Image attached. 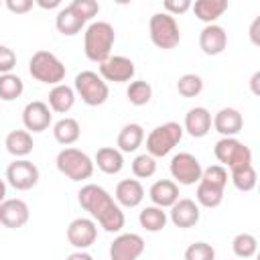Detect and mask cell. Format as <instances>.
Returning <instances> with one entry per match:
<instances>
[{
	"mask_svg": "<svg viewBox=\"0 0 260 260\" xmlns=\"http://www.w3.org/2000/svg\"><path fill=\"white\" fill-rule=\"evenodd\" d=\"M77 199H79V205L91 215V219H95L106 232L116 234L124 228V221H126L124 211L104 187L95 183H87L79 189Z\"/></svg>",
	"mask_w": 260,
	"mask_h": 260,
	"instance_id": "obj_1",
	"label": "cell"
},
{
	"mask_svg": "<svg viewBox=\"0 0 260 260\" xmlns=\"http://www.w3.org/2000/svg\"><path fill=\"white\" fill-rule=\"evenodd\" d=\"M116 43V30L106 20H93L83 32V51L85 57L93 63H104L112 55V47Z\"/></svg>",
	"mask_w": 260,
	"mask_h": 260,
	"instance_id": "obj_2",
	"label": "cell"
},
{
	"mask_svg": "<svg viewBox=\"0 0 260 260\" xmlns=\"http://www.w3.org/2000/svg\"><path fill=\"white\" fill-rule=\"evenodd\" d=\"M55 165H57V171L61 175H65L69 181H75V183L87 181L95 169L93 158L87 152L73 148V146H65L63 150H59Z\"/></svg>",
	"mask_w": 260,
	"mask_h": 260,
	"instance_id": "obj_3",
	"label": "cell"
},
{
	"mask_svg": "<svg viewBox=\"0 0 260 260\" xmlns=\"http://www.w3.org/2000/svg\"><path fill=\"white\" fill-rule=\"evenodd\" d=\"M28 73L32 75V79H37L41 83L59 85V83H63L67 69L55 53L41 49V51L32 53V57L28 59Z\"/></svg>",
	"mask_w": 260,
	"mask_h": 260,
	"instance_id": "obj_4",
	"label": "cell"
},
{
	"mask_svg": "<svg viewBox=\"0 0 260 260\" xmlns=\"http://www.w3.org/2000/svg\"><path fill=\"white\" fill-rule=\"evenodd\" d=\"M183 126L179 122H165L150 130L146 136V152L154 158L167 156L183 138Z\"/></svg>",
	"mask_w": 260,
	"mask_h": 260,
	"instance_id": "obj_5",
	"label": "cell"
},
{
	"mask_svg": "<svg viewBox=\"0 0 260 260\" xmlns=\"http://www.w3.org/2000/svg\"><path fill=\"white\" fill-rule=\"evenodd\" d=\"M148 35L154 47L158 49H175L181 41V30L175 16L167 12H154L148 22Z\"/></svg>",
	"mask_w": 260,
	"mask_h": 260,
	"instance_id": "obj_6",
	"label": "cell"
},
{
	"mask_svg": "<svg viewBox=\"0 0 260 260\" xmlns=\"http://www.w3.org/2000/svg\"><path fill=\"white\" fill-rule=\"evenodd\" d=\"M73 91L87 106H102V104H106V100L110 95L108 83L95 71H81V73H77L75 75V83H73Z\"/></svg>",
	"mask_w": 260,
	"mask_h": 260,
	"instance_id": "obj_7",
	"label": "cell"
},
{
	"mask_svg": "<svg viewBox=\"0 0 260 260\" xmlns=\"http://www.w3.org/2000/svg\"><path fill=\"white\" fill-rule=\"evenodd\" d=\"M213 154L221 162V167L230 171L252 165V150L238 138H219L213 146Z\"/></svg>",
	"mask_w": 260,
	"mask_h": 260,
	"instance_id": "obj_8",
	"label": "cell"
},
{
	"mask_svg": "<svg viewBox=\"0 0 260 260\" xmlns=\"http://www.w3.org/2000/svg\"><path fill=\"white\" fill-rule=\"evenodd\" d=\"M169 169H171V175L177 185H195V183H199L201 173H203L199 158L191 152H177L171 158Z\"/></svg>",
	"mask_w": 260,
	"mask_h": 260,
	"instance_id": "obj_9",
	"label": "cell"
},
{
	"mask_svg": "<svg viewBox=\"0 0 260 260\" xmlns=\"http://www.w3.org/2000/svg\"><path fill=\"white\" fill-rule=\"evenodd\" d=\"M6 181L16 191H28L39 183V169L28 158H14L6 167Z\"/></svg>",
	"mask_w": 260,
	"mask_h": 260,
	"instance_id": "obj_10",
	"label": "cell"
},
{
	"mask_svg": "<svg viewBox=\"0 0 260 260\" xmlns=\"http://www.w3.org/2000/svg\"><path fill=\"white\" fill-rule=\"evenodd\" d=\"M134 73H136L134 61L124 55H110L104 63H100V77L104 81L126 83L134 77Z\"/></svg>",
	"mask_w": 260,
	"mask_h": 260,
	"instance_id": "obj_11",
	"label": "cell"
},
{
	"mask_svg": "<svg viewBox=\"0 0 260 260\" xmlns=\"http://www.w3.org/2000/svg\"><path fill=\"white\" fill-rule=\"evenodd\" d=\"M144 252V240L138 234H120L110 244V260H138Z\"/></svg>",
	"mask_w": 260,
	"mask_h": 260,
	"instance_id": "obj_12",
	"label": "cell"
},
{
	"mask_svg": "<svg viewBox=\"0 0 260 260\" xmlns=\"http://www.w3.org/2000/svg\"><path fill=\"white\" fill-rule=\"evenodd\" d=\"M95 238H98V225L91 217H75L67 225V242L77 250L89 248L95 242Z\"/></svg>",
	"mask_w": 260,
	"mask_h": 260,
	"instance_id": "obj_13",
	"label": "cell"
},
{
	"mask_svg": "<svg viewBox=\"0 0 260 260\" xmlns=\"http://www.w3.org/2000/svg\"><path fill=\"white\" fill-rule=\"evenodd\" d=\"M51 120H53V112L41 100L28 102L22 110V124L26 132H45L51 126Z\"/></svg>",
	"mask_w": 260,
	"mask_h": 260,
	"instance_id": "obj_14",
	"label": "cell"
},
{
	"mask_svg": "<svg viewBox=\"0 0 260 260\" xmlns=\"http://www.w3.org/2000/svg\"><path fill=\"white\" fill-rule=\"evenodd\" d=\"M201 217V211H199V205L189 199V197H179L173 205H171V211H169V219L173 221V225L181 228V230H187V228H193Z\"/></svg>",
	"mask_w": 260,
	"mask_h": 260,
	"instance_id": "obj_15",
	"label": "cell"
},
{
	"mask_svg": "<svg viewBox=\"0 0 260 260\" xmlns=\"http://www.w3.org/2000/svg\"><path fill=\"white\" fill-rule=\"evenodd\" d=\"M28 217L30 211L22 199H4L0 203V225L18 230L28 221Z\"/></svg>",
	"mask_w": 260,
	"mask_h": 260,
	"instance_id": "obj_16",
	"label": "cell"
},
{
	"mask_svg": "<svg viewBox=\"0 0 260 260\" xmlns=\"http://www.w3.org/2000/svg\"><path fill=\"white\" fill-rule=\"evenodd\" d=\"M211 126L221 134V138H236L244 128V118L236 108H221L211 118Z\"/></svg>",
	"mask_w": 260,
	"mask_h": 260,
	"instance_id": "obj_17",
	"label": "cell"
},
{
	"mask_svg": "<svg viewBox=\"0 0 260 260\" xmlns=\"http://www.w3.org/2000/svg\"><path fill=\"white\" fill-rule=\"evenodd\" d=\"M199 47L205 55H219L228 47V32L219 24H205L199 32Z\"/></svg>",
	"mask_w": 260,
	"mask_h": 260,
	"instance_id": "obj_18",
	"label": "cell"
},
{
	"mask_svg": "<svg viewBox=\"0 0 260 260\" xmlns=\"http://www.w3.org/2000/svg\"><path fill=\"white\" fill-rule=\"evenodd\" d=\"M114 199L120 207H138L144 199V187L138 179H122L116 185Z\"/></svg>",
	"mask_w": 260,
	"mask_h": 260,
	"instance_id": "obj_19",
	"label": "cell"
},
{
	"mask_svg": "<svg viewBox=\"0 0 260 260\" xmlns=\"http://www.w3.org/2000/svg\"><path fill=\"white\" fill-rule=\"evenodd\" d=\"M148 197H150L152 205L167 209L179 199V185L173 179H158L148 189Z\"/></svg>",
	"mask_w": 260,
	"mask_h": 260,
	"instance_id": "obj_20",
	"label": "cell"
},
{
	"mask_svg": "<svg viewBox=\"0 0 260 260\" xmlns=\"http://www.w3.org/2000/svg\"><path fill=\"white\" fill-rule=\"evenodd\" d=\"M183 130H187L193 138H203L209 134L211 130V114L207 108L203 106H195L185 114V126Z\"/></svg>",
	"mask_w": 260,
	"mask_h": 260,
	"instance_id": "obj_21",
	"label": "cell"
},
{
	"mask_svg": "<svg viewBox=\"0 0 260 260\" xmlns=\"http://www.w3.org/2000/svg\"><path fill=\"white\" fill-rule=\"evenodd\" d=\"M93 165L106 175H118L124 169V156L114 146H102L93 156Z\"/></svg>",
	"mask_w": 260,
	"mask_h": 260,
	"instance_id": "obj_22",
	"label": "cell"
},
{
	"mask_svg": "<svg viewBox=\"0 0 260 260\" xmlns=\"http://www.w3.org/2000/svg\"><path fill=\"white\" fill-rule=\"evenodd\" d=\"M4 146L14 158H24L32 152V134L26 130H10L4 138Z\"/></svg>",
	"mask_w": 260,
	"mask_h": 260,
	"instance_id": "obj_23",
	"label": "cell"
},
{
	"mask_svg": "<svg viewBox=\"0 0 260 260\" xmlns=\"http://www.w3.org/2000/svg\"><path fill=\"white\" fill-rule=\"evenodd\" d=\"M191 10L201 22L215 24V20L228 10V0H197L191 2Z\"/></svg>",
	"mask_w": 260,
	"mask_h": 260,
	"instance_id": "obj_24",
	"label": "cell"
},
{
	"mask_svg": "<svg viewBox=\"0 0 260 260\" xmlns=\"http://www.w3.org/2000/svg\"><path fill=\"white\" fill-rule=\"evenodd\" d=\"M75 91L73 87L65 85V83H59V85H53L51 91H49V102L47 106L51 108V112H57V114H67L73 104H75Z\"/></svg>",
	"mask_w": 260,
	"mask_h": 260,
	"instance_id": "obj_25",
	"label": "cell"
},
{
	"mask_svg": "<svg viewBox=\"0 0 260 260\" xmlns=\"http://www.w3.org/2000/svg\"><path fill=\"white\" fill-rule=\"evenodd\" d=\"M53 136H55V140H57L59 144H63V146L75 144V142L79 140V136H81L79 122H77L75 118H69V116L57 120V122L53 124Z\"/></svg>",
	"mask_w": 260,
	"mask_h": 260,
	"instance_id": "obj_26",
	"label": "cell"
},
{
	"mask_svg": "<svg viewBox=\"0 0 260 260\" xmlns=\"http://www.w3.org/2000/svg\"><path fill=\"white\" fill-rule=\"evenodd\" d=\"M142 140H144V128L136 122H130V124L122 126V130L118 132L116 144H118L120 152H134V150H138Z\"/></svg>",
	"mask_w": 260,
	"mask_h": 260,
	"instance_id": "obj_27",
	"label": "cell"
},
{
	"mask_svg": "<svg viewBox=\"0 0 260 260\" xmlns=\"http://www.w3.org/2000/svg\"><path fill=\"white\" fill-rule=\"evenodd\" d=\"M55 26L63 37H75L77 32H81V28L85 26V22L71 10V6H63L57 16H55Z\"/></svg>",
	"mask_w": 260,
	"mask_h": 260,
	"instance_id": "obj_28",
	"label": "cell"
},
{
	"mask_svg": "<svg viewBox=\"0 0 260 260\" xmlns=\"http://www.w3.org/2000/svg\"><path fill=\"white\" fill-rule=\"evenodd\" d=\"M138 221H140V225H142L146 232H152V234H154V232H160V230L167 225L169 215H167L165 209H160V207H156V205H148V207H144V209L140 211Z\"/></svg>",
	"mask_w": 260,
	"mask_h": 260,
	"instance_id": "obj_29",
	"label": "cell"
},
{
	"mask_svg": "<svg viewBox=\"0 0 260 260\" xmlns=\"http://www.w3.org/2000/svg\"><path fill=\"white\" fill-rule=\"evenodd\" d=\"M221 201H223V189H219L215 185H209L205 181H199L197 183V191H195V203L197 205L207 207V209H213Z\"/></svg>",
	"mask_w": 260,
	"mask_h": 260,
	"instance_id": "obj_30",
	"label": "cell"
},
{
	"mask_svg": "<svg viewBox=\"0 0 260 260\" xmlns=\"http://www.w3.org/2000/svg\"><path fill=\"white\" fill-rule=\"evenodd\" d=\"M24 91V81L14 73L0 75V100L2 102H14Z\"/></svg>",
	"mask_w": 260,
	"mask_h": 260,
	"instance_id": "obj_31",
	"label": "cell"
},
{
	"mask_svg": "<svg viewBox=\"0 0 260 260\" xmlns=\"http://www.w3.org/2000/svg\"><path fill=\"white\" fill-rule=\"evenodd\" d=\"M230 179H232L234 187H236L238 191H244V193L252 191V189L256 187V181H258L256 171H254V167H252V165L232 169V171H230Z\"/></svg>",
	"mask_w": 260,
	"mask_h": 260,
	"instance_id": "obj_32",
	"label": "cell"
},
{
	"mask_svg": "<svg viewBox=\"0 0 260 260\" xmlns=\"http://www.w3.org/2000/svg\"><path fill=\"white\" fill-rule=\"evenodd\" d=\"M126 98L132 106H146L152 98V85L148 81H130L128 89H126Z\"/></svg>",
	"mask_w": 260,
	"mask_h": 260,
	"instance_id": "obj_33",
	"label": "cell"
},
{
	"mask_svg": "<svg viewBox=\"0 0 260 260\" xmlns=\"http://www.w3.org/2000/svg\"><path fill=\"white\" fill-rule=\"evenodd\" d=\"M232 250H234V254H236L238 258H242V260L252 258V256L256 254V250H258V240H256L252 234L242 232V234H238V236L232 240Z\"/></svg>",
	"mask_w": 260,
	"mask_h": 260,
	"instance_id": "obj_34",
	"label": "cell"
},
{
	"mask_svg": "<svg viewBox=\"0 0 260 260\" xmlns=\"http://www.w3.org/2000/svg\"><path fill=\"white\" fill-rule=\"evenodd\" d=\"M177 91L183 98H197L203 91V79L197 73H185L177 81Z\"/></svg>",
	"mask_w": 260,
	"mask_h": 260,
	"instance_id": "obj_35",
	"label": "cell"
},
{
	"mask_svg": "<svg viewBox=\"0 0 260 260\" xmlns=\"http://www.w3.org/2000/svg\"><path fill=\"white\" fill-rule=\"evenodd\" d=\"M132 173H134L136 179H150L156 173V158L150 156L148 152L138 154L132 160Z\"/></svg>",
	"mask_w": 260,
	"mask_h": 260,
	"instance_id": "obj_36",
	"label": "cell"
},
{
	"mask_svg": "<svg viewBox=\"0 0 260 260\" xmlns=\"http://www.w3.org/2000/svg\"><path fill=\"white\" fill-rule=\"evenodd\" d=\"M199 181H205L209 185H215L219 189H225V185H228V169L221 167V165H211V167L203 169Z\"/></svg>",
	"mask_w": 260,
	"mask_h": 260,
	"instance_id": "obj_37",
	"label": "cell"
},
{
	"mask_svg": "<svg viewBox=\"0 0 260 260\" xmlns=\"http://www.w3.org/2000/svg\"><path fill=\"white\" fill-rule=\"evenodd\" d=\"M185 260H215V250L207 242H195L185 250Z\"/></svg>",
	"mask_w": 260,
	"mask_h": 260,
	"instance_id": "obj_38",
	"label": "cell"
},
{
	"mask_svg": "<svg viewBox=\"0 0 260 260\" xmlns=\"http://www.w3.org/2000/svg\"><path fill=\"white\" fill-rule=\"evenodd\" d=\"M69 6H71V10H73L83 22L91 20V18L100 12V4H98L95 0H73Z\"/></svg>",
	"mask_w": 260,
	"mask_h": 260,
	"instance_id": "obj_39",
	"label": "cell"
},
{
	"mask_svg": "<svg viewBox=\"0 0 260 260\" xmlns=\"http://www.w3.org/2000/svg\"><path fill=\"white\" fill-rule=\"evenodd\" d=\"M14 67H16V53L10 47L0 45V75L12 73Z\"/></svg>",
	"mask_w": 260,
	"mask_h": 260,
	"instance_id": "obj_40",
	"label": "cell"
},
{
	"mask_svg": "<svg viewBox=\"0 0 260 260\" xmlns=\"http://www.w3.org/2000/svg\"><path fill=\"white\" fill-rule=\"evenodd\" d=\"M162 8L167 14L171 16H179L187 10H191V0H165L162 2Z\"/></svg>",
	"mask_w": 260,
	"mask_h": 260,
	"instance_id": "obj_41",
	"label": "cell"
},
{
	"mask_svg": "<svg viewBox=\"0 0 260 260\" xmlns=\"http://www.w3.org/2000/svg\"><path fill=\"white\" fill-rule=\"evenodd\" d=\"M32 0H6V8L14 14H26L28 10H32Z\"/></svg>",
	"mask_w": 260,
	"mask_h": 260,
	"instance_id": "obj_42",
	"label": "cell"
},
{
	"mask_svg": "<svg viewBox=\"0 0 260 260\" xmlns=\"http://www.w3.org/2000/svg\"><path fill=\"white\" fill-rule=\"evenodd\" d=\"M65 260H93V256H91V254H87L85 250H77V252L69 254Z\"/></svg>",
	"mask_w": 260,
	"mask_h": 260,
	"instance_id": "obj_43",
	"label": "cell"
},
{
	"mask_svg": "<svg viewBox=\"0 0 260 260\" xmlns=\"http://www.w3.org/2000/svg\"><path fill=\"white\" fill-rule=\"evenodd\" d=\"M37 6H41V8H45V10H51V8H57V6H61V0H37L35 2Z\"/></svg>",
	"mask_w": 260,
	"mask_h": 260,
	"instance_id": "obj_44",
	"label": "cell"
},
{
	"mask_svg": "<svg viewBox=\"0 0 260 260\" xmlns=\"http://www.w3.org/2000/svg\"><path fill=\"white\" fill-rule=\"evenodd\" d=\"M6 199V183H4V179H0V203Z\"/></svg>",
	"mask_w": 260,
	"mask_h": 260,
	"instance_id": "obj_45",
	"label": "cell"
},
{
	"mask_svg": "<svg viewBox=\"0 0 260 260\" xmlns=\"http://www.w3.org/2000/svg\"><path fill=\"white\" fill-rule=\"evenodd\" d=\"M258 79H260V73H254V75H252V89H254V93H258V89H256Z\"/></svg>",
	"mask_w": 260,
	"mask_h": 260,
	"instance_id": "obj_46",
	"label": "cell"
}]
</instances>
